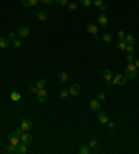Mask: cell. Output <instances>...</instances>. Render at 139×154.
<instances>
[{
	"label": "cell",
	"mask_w": 139,
	"mask_h": 154,
	"mask_svg": "<svg viewBox=\"0 0 139 154\" xmlns=\"http://www.w3.org/2000/svg\"><path fill=\"white\" fill-rule=\"evenodd\" d=\"M70 94V92H68V89H63L61 92H60V96H61V99H65L67 96Z\"/></svg>",
	"instance_id": "cell-34"
},
{
	"label": "cell",
	"mask_w": 139,
	"mask_h": 154,
	"mask_svg": "<svg viewBox=\"0 0 139 154\" xmlns=\"http://www.w3.org/2000/svg\"><path fill=\"white\" fill-rule=\"evenodd\" d=\"M68 92H70L71 96H78V94H81V85H78V84L72 85V86L68 89Z\"/></svg>",
	"instance_id": "cell-5"
},
{
	"label": "cell",
	"mask_w": 139,
	"mask_h": 154,
	"mask_svg": "<svg viewBox=\"0 0 139 154\" xmlns=\"http://www.w3.org/2000/svg\"><path fill=\"white\" fill-rule=\"evenodd\" d=\"M7 139H8V142H10L11 144H15V146H18V144H20V142H21L20 138H17L14 133H10V135L7 136Z\"/></svg>",
	"instance_id": "cell-10"
},
{
	"label": "cell",
	"mask_w": 139,
	"mask_h": 154,
	"mask_svg": "<svg viewBox=\"0 0 139 154\" xmlns=\"http://www.w3.org/2000/svg\"><path fill=\"white\" fill-rule=\"evenodd\" d=\"M103 40L106 43H110L111 40H113V38H111L110 34H104V35H103Z\"/></svg>",
	"instance_id": "cell-31"
},
{
	"label": "cell",
	"mask_w": 139,
	"mask_h": 154,
	"mask_svg": "<svg viewBox=\"0 0 139 154\" xmlns=\"http://www.w3.org/2000/svg\"><path fill=\"white\" fill-rule=\"evenodd\" d=\"M125 42L128 43V44H135V38H133V35H131V34H125Z\"/></svg>",
	"instance_id": "cell-18"
},
{
	"label": "cell",
	"mask_w": 139,
	"mask_h": 154,
	"mask_svg": "<svg viewBox=\"0 0 139 154\" xmlns=\"http://www.w3.org/2000/svg\"><path fill=\"white\" fill-rule=\"evenodd\" d=\"M29 90L32 92V93H36V92H38V88H36V85H31V86H29Z\"/></svg>",
	"instance_id": "cell-42"
},
{
	"label": "cell",
	"mask_w": 139,
	"mask_h": 154,
	"mask_svg": "<svg viewBox=\"0 0 139 154\" xmlns=\"http://www.w3.org/2000/svg\"><path fill=\"white\" fill-rule=\"evenodd\" d=\"M36 99H38V101L39 103H46L47 101V92L45 90V89H39V90L36 92Z\"/></svg>",
	"instance_id": "cell-2"
},
{
	"label": "cell",
	"mask_w": 139,
	"mask_h": 154,
	"mask_svg": "<svg viewBox=\"0 0 139 154\" xmlns=\"http://www.w3.org/2000/svg\"><path fill=\"white\" fill-rule=\"evenodd\" d=\"M99 10H100V11H102V14H103L104 11H106V7H104V4H103V6H100V7H99Z\"/></svg>",
	"instance_id": "cell-43"
},
{
	"label": "cell",
	"mask_w": 139,
	"mask_h": 154,
	"mask_svg": "<svg viewBox=\"0 0 139 154\" xmlns=\"http://www.w3.org/2000/svg\"><path fill=\"white\" fill-rule=\"evenodd\" d=\"M86 32H88V34H92L93 38H96L97 39V32H99V31H97V25L92 24V22L88 24V25H86Z\"/></svg>",
	"instance_id": "cell-3"
},
{
	"label": "cell",
	"mask_w": 139,
	"mask_h": 154,
	"mask_svg": "<svg viewBox=\"0 0 139 154\" xmlns=\"http://www.w3.org/2000/svg\"><path fill=\"white\" fill-rule=\"evenodd\" d=\"M92 4H95L96 7H100L103 6V0H92Z\"/></svg>",
	"instance_id": "cell-38"
},
{
	"label": "cell",
	"mask_w": 139,
	"mask_h": 154,
	"mask_svg": "<svg viewBox=\"0 0 139 154\" xmlns=\"http://www.w3.org/2000/svg\"><path fill=\"white\" fill-rule=\"evenodd\" d=\"M97 119H99V122H100V124L106 125V124L109 122V115H107V112L100 111V112H99V115H97Z\"/></svg>",
	"instance_id": "cell-8"
},
{
	"label": "cell",
	"mask_w": 139,
	"mask_h": 154,
	"mask_svg": "<svg viewBox=\"0 0 139 154\" xmlns=\"http://www.w3.org/2000/svg\"><path fill=\"white\" fill-rule=\"evenodd\" d=\"M17 38V34H14V32H8V35H7V39H10V40H14Z\"/></svg>",
	"instance_id": "cell-39"
},
{
	"label": "cell",
	"mask_w": 139,
	"mask_h": 154,
	"mask_svg": "<svg viewBox=\"0 0 139 154\" xmlns=\"http://www.w3.org/2000/svg\"><path fill=\"white\" fill-rule=\"evenodd\" d=\"M47 18H49L47 11H45V10L38 11V20H39V21H47Z\"/></svg>",
	"instance_id": "cell-14"
},
{
	"label": "cell",
	"mask_w": 139,
	"mask_h": 154,
	"mask_svg": "<svg viewBox=\"0 0 139 154\" xmlns=\"http://www.w3.org/2000/svg\"><path fill=\"white\" fill-rule=\"evenodd\" d=\"M125 51H127V53H132V54H135V53H136V47H135V44H127Z\"/></svg>",
	"instance_id": "cell-24"
},
{
	"label": "cell",
	"mask_w": 139,
	"mask_h": 154,
	"mask_svg": "<svg viewBox=\"0 0 139 154\" xmlns=\"http://www.w3.org/2000/svg\"><path fill=\"white\" fill-rule=\"evenodd\" d=\"M89 108L92 111H100V108H102V105H100V101L95 99V100H90L89 103Z\"/></svg>",
	"instance_id": "cell-4"
},
{
	"label": "cell",
	"mask_w": 139,
	"mask_h": 154,
	"mask_svg": "<svg viewBox=\"0 0 139 154\" xmlns=\"http://www.w3.org/2000/svg\"><path fill=\"white\" fill-rule=\"evenodd\" d=\"M39 0H21V4L25 7H32V6H38Z\"/></svg>",
	"instance_id": "cell-13"
},
{
	"label": "cell",
	"mask_w": 139,
	"mask_h": 154,
	"mask_svg": "<svg viewBox=\"0 0 139 154\" xmlns=\"http://www.w3.org/2000/svg\"><path fill=\"white\" fill-rule=\"evenodd\" d=\"M20 128H22L25 132H28V131L32 129V122H31L29 119H21V126Z\"/></svg>",
	"instance_id": "cell-7"
},
{
	"label": "cell",
	"mask_w": 139,
	"mask_h": 154,
	"mask_svg": "<svg viewBox=\"0 0 139 154\" xmlns=\"http://www.w3.org/2000/svg\"><path fill=\"white\" fill-rule=\"evenodd\" d=\"M122 77L124 75H121V74H118V75H116V77L111 79L110 82H107V86H114V85H120V82H121V79H122Z\"/></svg>",
	"instance_id": "cell-9"
},
{
	"label": "cell",
	"mask_w": 139,
	"mask_h": 154,
	"mask_svg": "<svg viewBox=\"0 0 139 154\" xmlns=\"http://www.w3.org/2000/svg\"><path fill=\"white\" fill-rule=\"evenodd\" d=\"M58 81H60V82H67V81H68V74L64 72V71L58 72Z\"/></svg>",
	"instance_id": "cell-21"
},
{
	"label": "cell",
	"mask_w": 139,
	"mask_h": 154,
	"mask_svg": "<svg viewBox=\"0 0 139 154\" xmlns=\"http://www.w3.org/2000/svg\"><path fill=\"white\" fill-rule=\"evenodd\" d=\"M136 70V65L133 63H128V65H127V68H125V71H133Z\"/></svg>",
	"instance_id": "cell-32"
},
{
	"label": "cell",
	"mask_w": 139,
	"mask_h": 154,
	"mask_svg": "<svg viewBox=\"0 0 139 154\" xmlns=\"http://www.w3.org/2000/svg\"><path fill=\"white\" fill-rule=\"evenodd\" d=\"M90 4H92V0H81V6L83 7H89Z\"/></svg>",
	"instance_id": "cell-33"
},
{
	"label": "cell",
	"mask_w": 139,
	"mask_h": 154,
	"mask_svg": "<svg viewBox=\"0 0 139 154\" xmlns=\"http://www.w3.org/2000/svg\"><path fill=\"white\" fill-rule=\"evenodd\" d=\"M96 99L99 100V101H100V100H104V99H106V93H104V92H99Z\"/></svg>",
	"instance_id": "cell-36"
},
{
	"label": "cell",
	"mask_w": 139,
	"mask_h": 154,
	"mask_svg": "<svg viewBox=\"0 0 139 154\" xmlns=\"http://www.w3.org/2000/svg\"><path fill=\"white\" fill-rule=\"evenodd\" d=\"M54 3L56 4H58V6H67L70 1L68 0H54Z\"/></svg>",
	"instance_id": "cell-30"
},
{
	"label": "cell",
	"mask_w": 139,
	"mask_h": 154,
	"mask_svg": "<svg viewBox=\"0 0 139 154\" xmlns=\"http://www.w3.org/2000/svg\"><path fill=\"white\" fill-rule=\"evenodd\" d=\"M7 153H17V146L10 143V146L7 147Z\"/></svg>",
	"instance_id": "cell-27"
},
{
	"label": "cell",
	"mask_w": 139,
	"mask_h": 154,
	"mask_svg": "<svg viewBox=\"0 0 139 154\" xmlns=\"http://www.w3.org/2000/svg\"><path fill=\"white\" fill-rule=\"evenodd\" d=\"M10 99H11L13 101H18V100H21V94L18 92H13V93L10 94Z\"/></svg>",
	"instance_id": "cell-23"
},
{
	"label": "cell",
	"mask_w": 139,
	"mask_h": 154,
	"mask_svg": "<svg viewBox=\"0 0 139 154\" xmlns=\"http://www.w3.org/2000/svg\"><path fill=\"white\" fill-rule=\"evenodd\" d=\"M8 46H10L8 39H7V38H3V36H0V49H7Z\"/></svg>",
	"instance_id": "cell-17"
},
{
	"label": "cell",
	"mask_w": 139,
	"mask_h": 154,
	"mask_svg": "<svg viewBox=\"0 0 139 154\" xmlns=\"http://www.w3.org/2000/svg\"><path fill=\"white\" fill-rule=\"evenodd\" d=\"M11 42H13L14 47H17V49L22 46V39H21V38H15V39H14V40H11Z\"/></svg>",
	"instance_id": "cell-25"
},
{
	"label": "cell",
	"mask_w": 139,
	"mask_h": 154,
	"mask_svg": "<svg viewBox=\"0 0 139 154\" xmlns=\"http://www.w3.org/2000/svg\"><path fill=\"white\" fill-rule=\"evenodd\" d=\"M21 143H25V144H29L31 142H32V136L29 135V133H27V132H24L22 135H21Z\"/></svg>",
	"instance_id": "cell-11"
},
{
	"label": "cell",
	"mask_w": 139,
	"mask_h": 154,
	"mask_svg": "<svg viewBox=\"0 0 139 154\" xmlns=\"http://www.w3.org/2000/svg\"><path fill=\"white\" fill-rule=\"evenodd\" d=\"M90 151H92V149L89 147V144H83L79 149V154H89Z\"/></svg>",
	"instance_id": "cell-20"
},
{
	"label": "cell",
	"mask_w": 139,
	"mask_h": 154,
	"mask_svg": "<svg viewBox=\"0 0 139 154\" xmlns=\"http://www.w3.org/2000/svg\"><path fill=\"white\" fill-rule=\"evenodd\" d=\"M127 44H128V43L125 42V40H118L117 42V49L118 50H125L127 49Z\"/></svg>",
	"instance_id": "cell-22"
},
{
	"label": "cell",
	"mask_w": 139,
	"mask_h": 154,
	"mask_svg": "<svg viewBox=\"0 0 139 154\" xmlns=\"http://www.w3.org/2000/svg\"><path fill=\"white\" fill-rule=\"evenodd\" d=\"M117 36H118V39H120V40H124V39H125V32H124V31H118Z\"/></svg>",
	"instance_id": "cell-35"
},
{
	"label": "cell",
	"mask_w": 139,
	"mask_h": 154,
	"mask_svg": "<svg viewBox=\"0 0 139 154\" xmlns=\"http://www.w3.org/2000/svg\"><path fill=\"white\" fill-rule=\"evenodd\" d=\"M125 77L128 79H136L138 78V71L133 70V71H125Z\"/></svg>",
	"instance_id": "cell-16"
},
{
	"label": "cell",
	"mask_w": 139,
	"mask_h": 154,
	"mask_svg": "<svg viewBox=\"0 0 139 154\" xmlns=\"http://www.w3.org/2000/svg\"><path fill=\"white\" fill-rule=\"evenodd\" d=\"M45 86H46V79H45V78H41V79L36 81V88H38V90H39V89H45Z\"/></svg>",
	"instance_id": "cell-19"
},
{
	"label": "cell",
	"mask_w": 139,
	"mask_h": 154,
	"mask_svg": "<svg viewBox=\"0 0 139 154\" xmlns=\"http://www.w3.org/2000/svg\"><path fill=\"white\" fill-rule=\"evenodd\" d=\"M28 151V144H25V143H21V144H18L17 146V153L18 154H25Z\"/></svg>",
	"instance_id": "cell-15"
},
{
	"label": "cell",
	"mask_w": 139,
	"mask_h": 154,
	"mask_svg": "<svg viewBox=\"0 0 139 154\" xmlns=\"http://www.w3.org/2000/svg\"><path fill=\"white\" fill-rule=\"evenodd\" d=\"M97 22H99V25H100V27H107V24H109V18H107V15L104 14H100L99 15V17H97Z\"/></svg>",
	"instance_id": "cell-6"
},
{
	"label": "cell",
	"mask_w": 139,
	"mask_h": 154,
	"mask_svg": "<svg viewBox=\"0 0 139 154\" xmlns=\"http://www.w3.org/2000/svg\"><path fill=\"white\" fill-rule=\"evenodd\" d=\"M43 4H47V6H50V4H53L54 3V0H41Z\"/></svg>",
	"instance_id": "cell-41"
},
{
	"label": "cell",
	"mask_w": 139,
	"mask_h": 154,
	"mask_svg": "<svg viewBox=\"0 0 139 154\" xmlns=\"http://www.w3.org/2000/svg\"><path fill=\"white\" fill-rule=\"evenodd\" d=\"M25 132V131H24V129H22V128H18V129H15V131H14V135H15V136H17V138H21V135H22V133Z\"/></svg>",
	"instance_id": "cell-29"
},
{
	"label": "cell",
	"mask_w": 139,
	"mask_h": 154,
	"mask_svg": "<svg viewBox=\"0 0 139 154\" xmlns=\"http://www.w3.org/2000/svg\"><path fill=\"white\" fill-rule=\"evenodd\" d=\"M67 6H68V10H70V11H75V10H76V7H78V6H76L75 3H68Z\"/></svg>",
	"instance_id": "cell-37"
},
{
	"label": "cell",
	"mask_w": 139,
	"mask_h": 154,
	"mask_svg": "<svg viewBox=\"0 0 139 154\" xmlns=\"http://www.w3.org/2000/svg\"><path fill=\"white\" fill-rule=\"evenodd\" d=\"M106 125H107V128H109V129H114V128H116V124H114V122H110V121H109V122H107V124H106Z\"/></svg>",
	"instance_id": "cell-40"
},
{
	"label": "cell",
	"mask_w": 139,
	"mask_h": 154,
	"mask_svg": "<svg viewBox=\"0 0 139 154\" xmlns=\"http://www.w3.org/2000/svg\"><path fill=\"white\" fill-rule=\"evenodd\" d=\"M88 144H89L90 149H96V147H97V140L96 139H90Z\"/></svg>",
	"instance_id": "cell-28"
},
{
	"label": "cell",
	"mask_w": 139,
	"mask_h": 154,
	"mask_svg": "<svg viewBox=\"0 0 139 154\" xmlns=\"http://www.w3.org/2000/svg\"><path fill=\"white\" fill-rule=\"evenodd\" d=\"M103 79L106 82H110L111 79H113V74H111L110 68H104L103 70Z\"/></svg>",
	"instance_id": "cell-12"
},
{
	"label": "cell",
	"mask_w": 139,
	"mask_h": 154,
	"mask_svg": "<svg viewBox=\"0 0 139 154\" xmlns=\"http://www.w3.org/2000/svg\"><path fill=\"white\" fill-rule=\"evenodd\" d=\"M17 35H18V38H21V39H25V38H28L29 36V28H28L27 25H20L18 27V29H17Z\"/></svg>",
	"instance_id": "cell-1"
},
{
	"label": "cell",
	"mask_w": 139,
	"mask_h": 154,
	"mask_svg": "<svg viewBox=\"0 0 139 154\" xmlns=\"http://www.w3.org/2000/svg\"><path fill=\"white\" fill-rule=\"evenodd\" d=\"M125 60H127V63H133V61H135V54H132V53H127Z\"/></svg>",
	"instance_id": "cell-26"
},
{
	"label": "cell",
	"mask_w": 139,
	"mask_h": 154,
	"mask_svg": "<svg viewBox=\"0 0 139 154\" xmlns=\"http://www.w3.org/2000/svg\"><path fill=\"white\" fill-rule=\"evenodd\" d=\"M133 64L136 65V68H139V58H138V60H135V61H133Z\"/></svg>",
	"instance_id": "cell-44"
}]
</instances>
